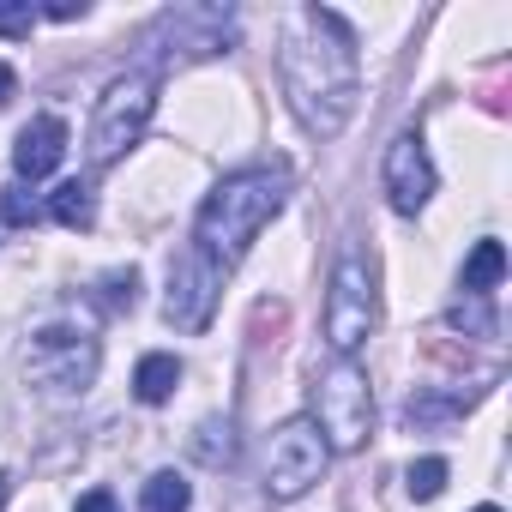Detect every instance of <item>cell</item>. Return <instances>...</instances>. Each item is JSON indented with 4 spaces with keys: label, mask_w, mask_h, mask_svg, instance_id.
<instances>
[{
    "label": "cell",
    "mask_w": 512,
    "mask_h": 512,
    "mask_svg": "<svg viewBox=\"0 0 512 512\" xmlns=\"http://www.w3.org/2000/svg\"><path fill=\"white\" fill-rule=\"evenodd\" d=\"M278 79H284V97H290L296 121L314 139H338L344 121L356 115V97H362V67H356L350 25L326 7L296 13L284 25V43H278Z\"/></svg>",
    "instance_id": "6da1fadb"
},
{
    "label": "cell",
    "mask_w": 512,
    "mask_h": 512,
    "mask_svg": "<svg viewBox=\"0 0 512 512\" xmlns=\"http://www.w3.org/2000/svg\"><path fill=\"white\" fill-rule=\"evenodd\" d=\"M290 199V175L284 169H241V175H223L199 217H193V253H205L211 266H235L241 253L253 247V235H260Z\"/></svg>",
    "instance_id": "7a4b0ae2"
},
{
    "label": "cell",
    "mask_w": 512,
    "mask_h": 512,
    "mask_svg": "<svg viewBox=\"0 0 512 512\" xmlns=\"http://www.w3.org/2000/svg\"><path fill=\"white\" fill-rule=\"evenodd\" d=\"M314 428L326 440V452H362L368 428H374V386L356 368V356H338L320 380H314Z\"/></svg>",
    "instance_id": "3957f363"
},
{
    "label": "cell",
    "mask_w": 512,
    "mask_h": 512,
    "mask_svg": "<svg viewBox=\"0 0 512 512\" xmlns=\"http://www.w3.org/2000/svg\"><path fill=\"white\" fill-rule=\"evenodd\" d=\"M151 109H157V73H121V79L103 91L97 115H91V139H85L91 163H115V157H127V151L145 139Z\"/></svg>",
    "instance_id": "277c9868"
},
{
    "label": "cell",
    "mask_w": 512,
    "mask_h": 512,
    "mask_svg": "<svg viewBox=\"0 0 512 512\" xmlns=\"http://www.w3.org/2000/svg\"><path fill=\"white\" fill-rule=\"evenodd\" d=\"M380 326V302H374V272L362 253H344L332 272V296H326V344L332 356H356Z\"/></svg>",
    "instance_id": "5b68a950"
},
{
    "label": "cell",
    "mask_w": 512,
    "mask_h": 512,
    "mask_svg": "<svg viewBox=\"0 0 512 512\" xmlns=\"http://www.w3.org/2000/svg\"><path fill=\"white\" fill-rule=\"evenodd\" d=\"M25 374H31V386H43V392H85L91 380H97V338H85V332H73V326H43L37 338H31V356H25Z\"/></svg>",
    "instance_id": "8992f818"
},
{
    "label": "cell",
    "mask_w": 512,
    "mask_h": 512,
    "mask_svg": "<svg viewBox=\"0 0 512 512\" xmlns=\"http://www.w3.org/2000/svg\"><path fill=\"white\" fill-rule=\"evenodd\" d=\"M326 440L314 428V416H290L272 434V470H266V494L272 500H302L320 476H326Z\"/></svg>",
    "instance_id": "52a82bcc"
},
{
    "label": "cell",
    "mask_w": 512,
    "mask_h": 512,
    "mask_svg": "<svg viewBox=\"0 0 512 512\" xmlns=\"http://www.w3.org/2000/svg\"><path fill=\"white\" fill-rule=\"evenodd\" d=\"M223 266H211L205 253H181L169 266V296H163V320L181 332H205L217 314V290H223Z\"/></svg>",
    "instance_id": "ba28073f"
},
{
    "label": "cell",
    "mask_w": 512,
    "mask_h": 512,
    "mask_svg": "<svg viewBox=\"0 0 512 512\" xmlns=\"http://www.w3.org/2000/svg\"><path fill=\"white\" fill-rule=\"evenodd\" d=\"M386 199H392L398 217H416L434 199V163H428V145H422L416 127L386 145Z\"/></svg>",
    "instance_id": "9c48e42d"
},
{
    "label": "cell",
    "mask_w": 512,
    "mask_h": 512,
    "mask_svg": "<svg viewBox=\"0 0 512 512\" xmlns=\"http://www.w3.org/2000/svg\"><path fill=\"white\" fill-rule=\"evenodd\" d=\"M157 43H181L169 61H205V55H223L229 43V13L217 7H181L157 25Z\"/></svg>",
    "instance_id": "30bf717a"
},
{
    "label": "cell",
    "mask_w": 512,
    "mask_h": 512,
    "mask_svg": "<svg viewBox=\"0 0 512 512\" xmlns=\"http://www.w3.org/2000/svg\"><path fill=\"white\" fill-rule=\"evenodd\" d=\"M61 157H67V121H61V115H37V121L19 133V145H13V169H19V181H43V175H55Z\"/></svg>",
    "instance_id": "8fae6325"
},
{
    "label": "cell",
    "mask_w": 512,
    "mask_h": 512,
    "mask_svg": "<svg viewBox=\"0 0 512 512\" xmlns=\"http://www.w3.org/2000/svg\"><path fill=\"white\" fill-rule=\"evenodd\" d=\"M181 386V356H145L139 374H133V398L139 404H169Z\"/></svg>",
    "instance_id": "7c38bea8"
},
{
    "label": "cell",
    "mask_w": 512,
    "mask_h": 512,
    "mask_svg": "<svg viewBox=\"0 0 512 512\" xmlns=\"http://www.w3.org/2000/svg\"><path fill=\"white\" fill-rule=\"evenodd\" d=\"M49 217L67 223V229H91V223H97V187H91V181H67V187H55Z\"/></svg>",
    "instance_id": "4fadbf2b"
},
{
    "label": "cell",
    "mask_w": 512,
    "mask_h": 512,
    "mask_svg": "<svg viewBox=\"0 0 512 512\" xmlns=\"http://www.w3.org/2000/svg\"><path fill=\"white\" fill-rule=\"evenodd\" d=\"M506 278V247L500 241H476V253L464 260V296H488Z\"/></svg>",
    "instance_id": "5bb4252c"
},
{
    "label": "cell",
    "mask_w": 512,
    "mask_h": 512,
    "mask_svg": "<svg viewBox=\"0 0 512 512\" xmlns=\"http://www.w3.org/2000/svg\"><path fill=\"white\" fill-rule=\"evenodd\" d=\"M187 500H193L187 476H175V470H157V476L145 482V500H139V512H187Z\"/></svg>",
    "instance_id": "9a60e30c"
},
{
    "label": "cell",
    "mask_w": 512,
    "mask_h": 512,
    "mask_svg": "<svg viewBox=\"0 0 512 512\" xmlns=\"http://www.w3.org/2000/svg\"><path fill=\"white\" fill-rule=\"evenodd\" d=\"M452 326H458V332H476V338H494V308H488V296H464V302L452 308Z\"/></svg>",
    "instance_id": "2e32d148"
},
{
    "label": "cell",
    "mask_w": 512,
    "mask_h": 512,
    "mask_svg": "<svg viewBox=\"0 0 512 512\" xmlns=\"http://www.w3.org/2000/svg\"><path fill=\"white\" fill-rule=\"evenodd\" d=\"M410 500H434L440 488H446V458H422V464H410Z\"/></svg>",
    "instance_id": "e0dca14e"
},
{
    "label": "cell",
    "mask_w": 512,
    "mask_h": 512,
    "mask_svg": "<svg viewBox=\"0 0 512 512\" xmlns=\"http://www.w3.org/2000/svg\"><path fill=\"white\" fill-rule=\"evenodd\" d=\"M284 326H290V308L284 302H260V308H253V344H278Z\"/></svg>",
    "instance_id": "ac0fdd59"
},
{
    "label": "cell",
    "mask_w": 512,
    "mask_h": 512,
    "mask_svg": "<svg viewBox=\"0 0 512 512\" xmlns=\"http://www.w3.org/2000/svg\"><path fill=\"white\" fill-rule=\"evenodd\" d=\"M229 434H235L229 422H205V428H199V458H205V464H229V452H235Z\"/></svg>",
    "instance_id": "d6986e66"
},
{
    "label": "cell",
    "mask_w": 512,
    "mask_h": 512,
    "mask_svg": "<svg viewBox=\"0 0 512 512\" xmlns=\"http://www.w3.org/2000/svg\"><path fill=\"white\" fill-rule=\"evenodd\" d=\"M133 296H139V272H133V266H127V272H109V278H103V302H109L115 314H121V308L133 314Z\"/></svg>",
    "instance_id": "ffe728a7"
},
{
    "label": "cell",
    "mask_w": 512,
    "mask_h": 512,
    "mask_svg": "<svg viewBox=\"0 0 512 512\" xmlns=\"http://www.w3.org/2000/svg\"><path fill=\"white\" fill-rule=\"evenodd\" d=\"M37 19H43V13L31 7V0H19V7H0V37H31Z\"/></svg>",
    "instance_id": "44dd1931"
},
{
    "label": "cell",
    "mask_w": 512,
    "mask_h": 512,
    "mask_svg": "<svg viewBox=\"0 0 512 512\" xmlns=\"http://www.w3.org/2000/svg\"><path fill=\"white\" fill-rule=\"evenodd\" d=\"M0 217H7V223H37V199L25 187H7V193H0Z\"/></svg>",
    "instance_id": "7402d4cb"
},
{
    "label": "cell",
    "mask_w": 512,
    "mask_h": 512,
    "mask_svg": "<svg viewBox=\"0 0 512 512\" xmlns=\"http://www.w3.org/2000/svg\"><path fill=\"white\" fill-rule=\"evenodd\" d=\"M37 13H43V19H61V25H67V19H85V0H49V7H37Z\"/></svg>",
    "instance_id": "603a6c76"
},
{
    "label": "cell",
    "mask_w": 512,
    "mask_h": 512,
    "mask_svg": "<svg viewBox=\"0 0 512 512\" xmlns=\"http://www.w3.org/2000/svg\"><path fill=\"white\" fill-rule=\"evenodd\" d=\"M73 512H121V506H115V494H109V488H91Z\"/></svg>",
    "instance_id": "cb8c5ba5"
},
{
    "label": "cell",
    "mask_w": 512,
    "mask_h": 512,
    "mask_svg": "<svg viewBox=\"0 0 512 512\" xmlns=\"http://www.w3.org/2000/svg\"><path fill=\"white\" fill-rule=\"evenodd\" d=\"M13 91H19V79H13V67H7V61H0V109H7V97H13Z\"/></svg>",
    "instance_id": "d4e9b609"
},
{
    "label": "cell",
    "mask_w": 512,
    "mask_h": 512,
    "mask_svg": "<svg viewBox=\"0 0 512 512\" xmlns=\"http://www.w3.org/2000/svg\"><path fill=\"white\" fill-rule=\"evenodd\" d=\"M7 494H13V476H0V506H7Z\"/></svg>",
    "instance_id": "484cf974"
},
{
    "label": "cell",
    "mask_w": 512,
    "mask_h": 512,
    "mask_svg": "<svg viewBox=\"0 0 512 512\" xmlns=\"http://www.w3.org/2000/svg\"><path fill=\"white\" fill-rule=\"evenodd\" d=\"M476 512H500V506H476Z\"/></svg>",
    "instance_id": "4316f807"
}]
</instances>
